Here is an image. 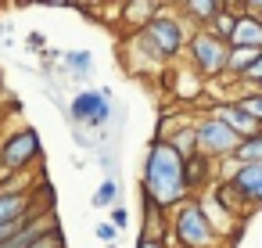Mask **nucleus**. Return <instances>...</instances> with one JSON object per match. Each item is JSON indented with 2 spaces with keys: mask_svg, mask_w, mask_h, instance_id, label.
<instances>
[{
  "mask_svg": "<svg viewBox=\"0 0 262 248\" xmlns=\"http://www.w3.org/2000/svg\"><path fill=\"white\" fill-rule=\"evenodd\" d=\"M233 162L237 166H262V137L258 133L255 137H244L237 144V151H233Z\"/></svg>",
  "mask_w": 262,
  "mask_h": 248,
  "instance_id": "18",
  "label": "nucleus"
},
{
  "mask_svg": "<svg viewBox=\"0 0 262 248\" xmlns=\"http://www.w3.org/2000/svg\"><path fill=\"white\" fill-rule=\"evenodd\" d=\"M69 122L72 126H86V130H101V126H108V119H112V97H104L101 90H79L72 101H69Z\"/></svg>",
  "mask_w": 262,
  "mask_h": 248,
  "instance_id": "7",
  "label": "nucleus"
},
{
  "mask_svg": "<svg viewBox=\"0 0 262 248\" xmlns=\"http://www.w3.org/2000/svg\"><path fill=\"white\" fill-rule=\"evenodd\" d=\"M187 187H190V194L215 187V162H212L208 155L194 151V155L187 158Z\"/></svg>",
  "mask_w": 262,
  "mask_h": 248,
  "instance_id": "13",
  "label": "nucleus"
},
{
  "mask_svg": "<svg viewBox=\"0 0 262 248\" xmlns=\"http://www.w3.org/2000/svg\"><path fill=\"white\" fill-rule=\"evenodd\" d=\"M26 44H29V51H43L47 36H43V33H29V36H26Z\"/></svg>",
  "mask_w": 262,
  "mask_h": 248,
  "instance_id": "25",
  "label": "nucleus"
},
{
  "mask_svg": "<svg viewBox=\"0 0 262 248\" xmlns=\"http://www.w3.org/2000/svg\"><path fill=\"white\" fill-rule=\"evenodd\" d=\"M241 87H248V90H255V87H262V54H258V61L251 65V72L241 79Z\"/></svg>",
  "mask_w": 262,
  "mask_h": 248,
  "instance_id": "22",
  "label": "nucleus"
},
{
  "mask_svg": "<svg viewBox=\"0 0 262 248\" xmlns=\"http://www.w3.org/2000/svg\"><path fill=\"white\" fill-rule=\"evenodd\" d=\"M169 241L180 248H223V234L215 230L201 198H190L169 212Z\"/></svg>",
  "mask_w": 262,
  "mask_h": 248,
  "instance_id": "3",
  "label": "nucleus"
},
{
  "mask_svg": "<svg viewBox=\"0 0 262 248\" xmlns=\"http://www.w3.org/2000/svg\"><path fill=\"white\" fill-rule=\"evenodd\" d=\"M61 61H65V69H69V76H76V79H86L90 76V69H94V54L83 47V51H61Z\"/></svg>",
  "mask_w": 262,
  "mask_h": 248,
  "instance_id": "17",
  "label": "nucleus"
},
{
  "mask_svg": "<svg viewBox=\"0 0 262 248\" xmlns=\"http://www.w3.org/2000/svg\"><path fill=\"white\" fill-rule=\"evenodd\" d=\"M140 187H144V198L155 201L165 212H172V209H180L183 201L194 198L190 187H187V158L169 140H151V148L144 155Z\"/></svg>",
  "mask_w": 262,
  "mask_h": 248,
  "instance_id": "1",
  "label": "nucleus"
},
{
  "mask_svg": "<svg viewBox=\"0 0 262 248\" xmlns=\"http://www.w3.org/2000/svg\"><path fill=\"white\" fill-rule=\"evenodd\" d=\"M33 248H65V237H61V230H58V234H51L47 241H40V244H33Z\"/></svg>",
  "mask_w": 262,
  "mask_h": 248,
  "instance_id": "24",
  "label": "nucleus"
},
{
  "mask_svg": "<svg viewBox=\"0 0 262 248\" xmlns=\"http://www.w3.org/2000/svg\"><path fill=\"white\" fill-rule=\"evenodd\" d=\"M112 226H115V230H126V226H129V212H126L122 205L112 209Z\"/></svg>",
  "mask_w": 262,
  "mask_h": 248,
  "instance_id": "23",
  "label": "nucleus"
},
{
  "mask_svg": "<svg viewBox=\"0 0 262 248\" xmlns=\"http://www.w3.org/2000/svg\"><path fill=\"white\" fill-rule=\"evenodd\" d=\"M258 137H262V130H258Z\"/></svg>",
  "mask_w": 262,
  "mask_h": 248,
  "instance_id": "28",
  "label": "nucleus"
},
{
  "mask_svg": "<svg viewBox=\"0 0 262 248\" xmlns=\"http://www.w3.org/2000/svg\"><path fill=\"white\" fill-rule=\"evenodd\" d=\"M255 90H262V87H255Z\"/></svg>",
  "mask_w": 262,
  "mask_h": 248,
  "instance_id": "29",
  "label": "nucleus"
},
{
  "mask_svg": "<svg viewBox=\"0 0 262 248\" xmlns=\"http://www.w3.org/2000/svg\"><path fill=\"white\" fill-rule=\"evenodd\" d=\"M165 83H169V94H172V101H176V105H190V101H198V97L205 94V79H201L187 61H183V65L176 61V69L169 72V79H165Z\"/></svg>",
  "mask_w": 262,
  "mask_h": 248,
  "instance_id": "10",
  "label": "nucleus"
},
{
  "mask_svg": "<svg viewBox=\"0 0 262 248\" xmlns=\"http://www.w3.org/2000/svg\"><path fill=\"white\" fill-rule=\"evenodd\" d=\"M183 61H187L201 79H223V76H226V61H230V44H223V40L212 36L208 29H194Z\"/></svg>",
  "mask_w": 262,
  "mask_h": 248,
  "instance_id": "5",
  "label": "nucleus"
},
{
  "mask_svg": "<svg viewBox=\"0 0 262 248\" xmlns=\"http://www.w3.org/2000/svg\"><path fill=\"white\" fill-rule=\"evenodd\" d=\"M158 11H162V4H155V0H129V4H122V8H119V18L126 22L129 36H133V33H140V29H144Z\"/></svg>",
  "mask_w": 262,
  "mask_h": 248,
  "instance_id": "14",
  "label": "nucleus"
},
{
  "mask_svg": "<svg viewBox=\"0 0 262 248\" xmlns=\"http://www.w3.org/2000/svg\"><path fill=\"white\" fill-rule=\"evenodd\" d=\"M94 234H97V241H101L104 248H119V230H115L112 223H97Z\"/></svg>",
  "mask_w": 262,
  "mask_h": 248,
  "instance_id": "21",
  "label": "nucleus"
},
{
  "mask_svg": "<svg viewBox=\"0 0 262 248\" xmlns=\"http://www.w3.org/2000/svg\"><path fill=\"white\" fill-rule=\"evenodd\" d=\"M190 33H194V29L183 22V15L162 4V11H158L140 33H133V36L126 40V51L147 58L155 69H162V65H176V61H183V54H187Z\"/></svg>",
  "mask_w": 262,
  "mask_h": 248,
  "instance_id": "2",
  "label": "nucleus"
},
{
  "mask_svg": "<svg viewBox=\"0 0 262 248\" xmlns=\"http://www.w3.org/2000/svg\"><path fill=\"white\" fill-rule=\"evenodd\" d=\"M90 205H94V209H108V212L119 205V183H115V176H104V180H101V187H97L94 198H90Z\"/></svg>",
  "mask_w": 262,
  "mask_h": 248,
  "instance_id": "19",
  "label": "nucleus"
},
{
  "mask_svg": "<svg viewBox=\"0 0 262 248\" xmlns=\"http://www.w3.org/2000/svg\"><path fill=\"white\" fill-rule=\"evenodd\" d=\"M237 18H241V8L237 4H223V11L215 15V22L208 26V33L212 36H219L223 44H230L233 40V33H237Z\"/></svg>",
  "mask_w": 262,
  "mask_h": 248,
  "instance_id": "16",
  "label": "nucleus"
},
{
  "mask_svg": "<svg viewBox=\"0 0 262 248\" xmlns=\"http://www.w3.org/2000/svg\"><path fill=\"white\" fill-rule=\"evenodd\" d=\"M230 47H258V51H262V15H258L251 4H244V8H241L237 33H233Z\"/></svg>",
  "mask_w": 262,
  "mask_h": 248,
  "instance_id": "12",
  "label": "nucleus"
},
{
  "mask_svg": "<svg viewBox=\"0 0 262 248\" xmlns=\"http://www.w3.org/2000/svg\"><path fill=\"white\" fill-rule=\"evenodd\" d=\"M165 248H180V244H172V241H169V244H165Z\"/></svg>",
  "mask_w": 262,
  "mask_h": 248,
  "instance_id": "27",
  "label": "nucleus"
},
{
  "mask_svg": "<svg viewBox=\"0 0 262 248\" xmlns=\"http://www.w3.org/2000/svg\"><path fill=\"white\" fill-rule=\"evenodd\" d=\"M226 180L244 209H262V166H237Z\"/></svg>",
  "mask_w": 262,
  "mask_h": 248,
  "instance_id": "9",
  "label": "nucleus"
},
{
  "mask_svg": "<svg viewBox=\"0 0 262 248\" xmlns=\"http://www.w3.org/2000/svg\"><path fill=\"white\" fill-rule=\"evenodd\" d=\"M36 209V191L29 187H11L8 176L0 173V226H18L26 223Z\"/></svg>",
  "mask_w": 262,
  "mask_h": 248,
  "instance_id": "8",
  "label": "nucleus"
},
{
  "mask_svg": "<svg viewBox=\"0 0 262 248\" xmlns=\"http://www.w3.org/2000/svg\"><path fill=\"white\" fill-rule=\"evenodd\" d=\"M223 11V4L219 0H187V4H180V15L183 18H190V26L194 29H208L212 22H215V15Z\"/></svg>",
  "mask_w": 262,
  "mask_h": 248,
  "instance_id": "15",
  "label": "nucleus"
},
{
  "mask_svg": "<svg viewBox=\"0 0 262 248\" xmlns=\"http://www.w3.org/2000/svg\"><path fill=\"white\" fill-rule=\"evenodd\" d=\"M205 115H215L219 122H226V126L241 137V140H244V137H255V133L262 130V126H258V122H255V119H251V115L237 105V101H219V105H208V112H205Z\"/></svg>",
  "mask_w": 262,
  "mask_h": 248,
  "instance_id": "11",
  "label": "nucleus"
},
{
  "mask_svg": "<svg viewBox=\"0 0 262 248\" xmlns=\"http://www.w3.org/2000/svg\"><path fill=\"white\" fill-rule=\"evenodd\" d=\"M237 105H241V108L262 126V90H248V87H244V94L237 97Z\"/></svg>",
  "mask_w": 262,
  "mask_h": 248,
  "instance_id": "20",
  "label": "nucleus"
},
{
  "mask_svg": "<svg viewBox=\"0 0 262 248\" xmlns=\"http://www.w3.org/2000/svg\"><path fill=\"white\" fill-rule=\"evenodd\" d=\"M194 137H198V151L208 155L212 162L233 158V151H237V144H241V137H237L226 122H219L215 115H198V119H194Z\"/></svg>",
  "mask_w": 262,
  "mask_h": 248,
  "instance_id": "6",
  "label": "nucleus"
},
{
  "mask_svg": "<svg viewBox=\"0 0 262 248\" xmlns=\"http://www.w3.org/2000/svg\"><path fill=\"white\" fill-rule=\"evenodd\" d=\"M137 248H165V244H162V241H147V237H140Z\"/></svg>",
  "mask_w": 262,
  "mask_h": 248,
  "instance_id": "26",
  "label": "nucleus"
},
{
  "mask_svg": "<svg viewBox=\"0 0 262 248\" xmlns=\"http://www.w3.org/2000/svg\"><path fill=\"white\" fill-rule=\"evenodd\" d=\"M43 155L40 133L33 126H15L0 137V173L4 176H22L29 166H36Z\"/></svg>",
  "mask_w": 262,
  "mask_h": 248,
  "instance_id": "4",
  "label": "nucleus"
}]
</instances>
